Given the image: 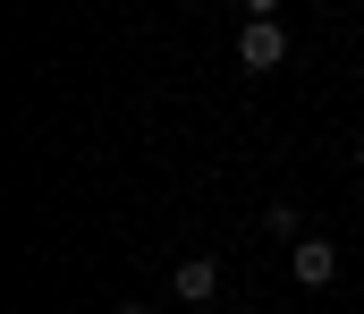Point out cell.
<instances>
[{
  "mask_svg": "<svg viewBox=\"0 0 364 314\" xmlns=\"http://www.w3.org/2000/svg\"><path fill=\"white\" fill-rule=\"evenodd\" d=\"M237 68H255V77L288 68V26H279V17H246V26H237Z\"/></svg>",
  "mask_w": 364,
  "mask_h": 314,
  "instance_id": "1",
  "label": "cell"
},
{
  "mask_svg": "<svg viewBox=\"0 0 364 314\" xmlns=\"http://www.w3.org/2000/svg\"><path fill=\"white\" fill-rule=\"evenodd\" d=\"M288 281H296V289H331V281H339V246H331V238H296V246H288Z\"/></svg>",
  "mask_w": 364,
  "mask_h": 314,
  "instance_id": "2",
  "label": "cell"
},
{
  "mask_svg": "<svg viewBox=\"0 0 364 314\" xmlns=\"http://www.w3.org/2000/svg\"><path fill=\"white\" fill-rule=\"evenodd\" d=\"M212 289H220V263H212V255H186L178 272H170V298H178V306H212Z\"/></svg>",
  "mask_w": 364,
  "mask_h": 314,
  "instance_id": "3",
  "label": "cell"
},
{
  "mask_svg": "<svg viewBox=\"0 0 364 314\" xmlns=\"http://www.w3.org/2000/svg\"><path fill=\"white\" fill-rule=\"evenodd\" d=\"M263 229L296 246V238H305V204H288V196H279V204H263Z\"/></svg>",
  "mask_w": 364,
  "mask_h": 314,
  "instance_id": "4",
  "label": "cell"
},
{
  "mask_svg": "<svg viewBox=\"0 0 364 314\" xmlns=\"http://www.w3.org/2000/svg\"><path fill=\"white\" fill-rule=\"evenodd\" d=\"M237 9H246V17H279L288 0H237Z\"/></svg>",
  "mask_w": 364,
  "mask_h": 314,
  "instance_id": "5",
  "label": "cell"
},
{
  "mask_svg": "<svg viewBox=\"0 0 364 314\" xmlns=\"http://www.w3.org/2000/svg\"><path fill=\"white\" fill-rule=\"evenodd\" d=\"M110 314H161V306H153V298H119Z\"/></svg>",
  "mask_w": 364,
  "mask_h": 314,
  "instance_id": "6",
  "label": "cell"
},
{
  "mask_svg": "<svg viewBox=\"0 0 364 314\" xmlns=\"http://www.w3.org/2000/svg\"><path fill=\"white\" fill-rule=\"evenodd\" d=\"M356 170H364V127H356Z\"/></svg>",
  "mask_w": 364,
  "mask_h": 314,
  "instance_id": "7",
  "label": "cell"
},
{
  "mask_svg": "<svg viewBox=\"0 0 364 314\" xmlns=\"http://www.w3.org/2000/svg\"><path fill=\"white\" fill-rule=\"evenodd\" d=\"M203 314H212V306H203Z\"/></svg>",
  "mask_w": 364,
  "mask_h": 314,
  "instance_id": "8",
  "label": "cell"
}]
</instances>
